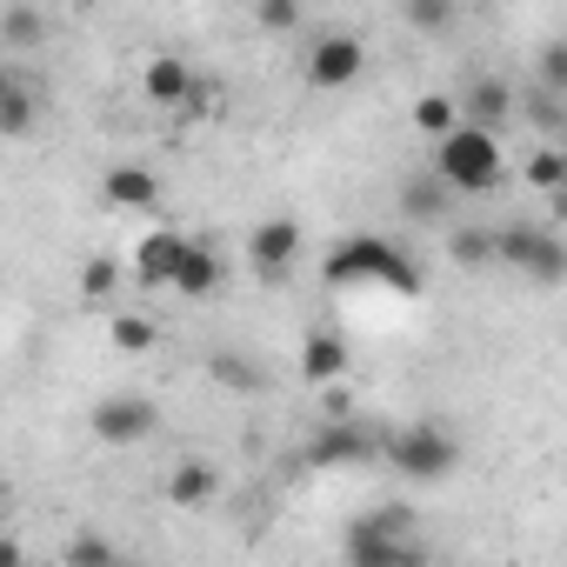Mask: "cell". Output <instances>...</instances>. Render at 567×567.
I'll return each mask as SVG.
<instances>
[{
    "mask_svg": "<svg viewBox=\"0 0 567 567\" xmlns=\"http://www.w3.org/2000/svg\"><path fill=\"white\" fill-rule=\"evenodd\" d=\"M254 21H260L267 34H288V28H301V8H295V0H260Z\"/></svg>",
    "mask_w": 567,
    "mask_h": 567,
    "instance_id": "30",
    "label": "cell"
},
{
    "mask_svg": "<svg viewBox=\"0 0 567 567\" xmlns=\"http://www.w3.org/2000/svg\"><path fill=\"white\" fill-rule=\"evenodd\" d=\"M181 254H187V234H174V227L141 234V240H134V274H141V288H174Z\"/></svg>",
    "mask_w": 567,
    "mask_h": 567,
    "instance_id": "11",
    "label": "cell"
},
{
    "mask_svg": "<svg viewBox=\"0 0 567 567\" xmlns=\"http://www.w3.org/2000/svg\"><path fill=\"white\" fill-rule=\"evenodd\" d=\"M207 374H214L227 394H267V368H260L254 354H240V348H214V354H207Z\"/></svg>",
    "mask_w": 567,
    "mask_h": 567,
    "instance_id": "16",
    "label": "cell"
},
{
    "mask_svg": "<svg viewBox=\"0 0 567 567\" xmlns=\"http://www.w3.org/2000/svg\"><path fill=\"white\" fill-rule=\"evenodd\" d=\"M154 341H161V334H154V321H141V315H121V321H114V348H121V354H147Z\"/></svg>",
    "mask_w": 567,
    "mask_h": 567,
    "instance_id": "27",
    "label": "cell"
},
{
    "mask_svg": "<svg viewBox=\"0 0 567 567\" xmlns=\"http://www.w3.org/2000/svg\"><path fill=\"white\" fill-rule=\"evenodd\" d=\"M361 461H374V434L354 421H334L308 441V467H361Z\"/></svg>",
    "mask_w": 567,
    "mask_h": 567,
    "instance_id": "10",
    "label": "cell"
},
{
    "mask_svg": "<svg viewBox=\"0 0 567 567\" xmlns=\"http://www.w3.org/2000/svg\"><path fill=\"white\" fill-rule=\"evenodd\" d=\"M8 87H14V74H8V68H0V94H8Z\"/></svg>",
    "mask_w": 567,
    "mask_h": 567,
    "instance_id": "32",
    "label": "cell"
},
{
    "mask_svg": "<svg viewBox=\"0 0 567 567\" xmlns=\"http://www.w3.org/2000/svg\"><path fill=\"white\" fill-rule=\"evenodd\" d=\"M447 194H487L501 187L507 161H501V141L481 134V127H454L447 141H434V167H427Z\"/></svg>",
    "mask_w": 567,
    "mask_h": 567,
    "instance_id": "3",
    "label": "cell"
},
{
    "mask_svg": "<svg viewBox=\"0 0 567 567\" xmlns=\"http://www.w3.org/2000/svg\"><path fill=\"white\" fill-rule=\"evenodd\" d=\"M68 567H121V554H114V540L101 534V527H81V534H68V554H61Z\"/></svg>",
    "mask_w": 567,
    "mask_h": 567,
    "instance_id": "20",
    "label": "cell"
},
{
    "mask_svg": "<svg viewBox=\"0 0 567 567\" xmlns=\"http://www.w3.org/2000/svg\"><path fill=\"white\" fill-rule=\"evenodd\" d=\"M321 280H328V288H348V280H388L394 295H421V267H414L394 240H381V234L341 240V247L321 260Z\"/></svg>",
    "mask_w": 567,
    "mask_h": 567,
    "instance_id": "2",
    "label": "cell"
},
{
    "mask_svg": "<svg viewBox=\"0 0 567 567\" xmlns=\"http://www.w3.org/2000/svg\"><path fill=\"white\" fill-rule=\"evenodd\" d=\"M527 121H534V127H547V134H560V121H567V107H560V94H547V87H534V94H527Z\"/></svg>",
    "mask_w": 567,
    "mask_h": 567,
    "instance_id": "29",
    "label": "cell"
},
{
    "mask_svg": "<svg viewBox=\"0 0 567 567\" xmlns=\"http://www.w3.org/2000/svg\"><path fill=\"white\" fill-rule=\"evenodd\" d=\"M401 214H408V220H447V214H454V194H447L434 174H408V181H401Z\"/></svg>",
    "mask_w": 567,
    "mask_h": 567,
    "instance_id": "18",
    "label": "cell"
},
{
    "mask_svg": "<svg viewBox=\"0 0 567 567\" xmlns=\"http://www.w3.org/2000/svg\"><path fill=\"white\" fill-rule=\"evenodd\" d=\"M388 461H394L408 481H447L454 461H461V447H454V434H447L441 421H414V427H401V434L388 441Z\"/></svg>",
    "mask_w": 567,
    "mask_h": 567,
    "instance_id": "4",
    "label": "cell"
},
{
    "mask_svg": "<svg viewBox=\"0 0 567 567\" xmlns=\"http://www.w3.org/2000/svg\"><path fill=\"white\" fill-rule=\"evenodd\" d=\"M220 280H227V260H220L207 240H187V254H181V267H174V288H181L187 301H207Z\"/></svg>",
    "mask_w": 567,
    "mask_h": 567,
    "instance_id": "13",
    "label": "cell"
},
{
    "mask_svg": "<svg viewBox=\"0 0 567 567\" xmlns=\"http://www.w3.org/2000/svg\"><path fill=\"white\" fill-rule=\"evenodd\" d=\"M527 181L547 187V194H560V187H567V154H560V147H540V154L527 161Z\"/></svg>",
    "mask_w": 567,
    "mask_h": 567,
    "instance_id": "25",
    "label": "cell"
},
{
    "mask_svg": "<svg viewBox=\"0 0 567 567\" xmlns=\"http://www.w3.org/2000/svg\"><path fill=\"white\" fill-rule=\"evenodd\" d=\"M0 501H8V481H0Z\"/></svg>",
    "mask_w": 567,
    "mask_h": 567,
    "instance_id": "33",
    "label": "cell"
},
{
    "mask_svg": "<svg viewBox=\"0 0 567 567\" xmlns=\"http://www.w3.org/2000/svg\"><path fill=\"white\" fill-rule=\"evenodd\" d=\"M34 121H41V94L28 81H14L8 94H0V134L21 141V134H34Z\"/></svg>",
    "mask_w": 567,
    "mask_h": 567,
    "instance_id": "19",
    "label": "cell"
},
{
    "mask_svg": "<svg viewBox=\"0 0 567 567\" xmlns=\"http://www.w3.org/2000/svg\"><path fill=\"white\" fill-rule=\"evenodd\" d=\"M414 127H421L427 141H447V134L461 127V114H454V94H421V101H414Z\"/></svg>",
    "mask_w": 567,
    "mask_h": 567,
    "instance_id": "21",
    "label": "cell"
},
{
    "mask_svg": "<svg viewBox=\"0 0 567 567\" xmlns=\"http://www.w3.org/2000/svg\"><path fill=\"white\" fill-rule=\"evenodd\" d=\"M348 567H427V547L414 534V514L408 507H368L361 520H348V540H341Z\"/></svg>",
    "mask_w": 567,
    "mask_h": 567,
    "instance_id": "1",
    "label": "cell"
},
{
    "mask_svg": "<svg viewBox=\"0 0 567 567\" xmlns=\"http://www.w3.org/2000/svg\"><path fill=\"white\" fill-rule=\"evenodd\" d=\"M494 260L520 267L527 280H540V288H554V280L567 274V247H560L547 227H534V220H514V227H501V234H494Z\"/></svg>",
    "mask_w": 567,
    "mask_h": 567,
    "instance_id": "5",
    "label": "cell"
},
{
    "mask_svg": "<svg viewBox=\"0 0 567 567\" xmlns=\"http://www.w3.org/2000/svg\"><path fill=\"white\" fill-rule=\"evenodd\" d=\"M514 107H520V101H514V87H507L501 74H481V81H474V87L454 101L461 127H481V134H494L501 121H514Z\"/></svg>",
    "mask_w": 567,
    "mask_h": 567,
    "instance_id": "9",
    "label": "cell"
},
{
    "mask_svg": "<svg viewBox=\"0 0 567 567\" xmlns=\"http://www.w3.org/2000/svg\"><path fill=\"white\" fill-rule=\"evenodd\" d=\"M220 494V467L214 461H181L174 474H167V501L174 507H207Z\"/></svg>",
    "mask_w": 567,
    "mask_h": 567,
    "instance_id": "17",
    "label": "cell"
},
{
    "mask_svg": "<svg viewBox=\"0 0 567 567\" xmlns=\"http://www.w3.org/2000/svg\"><path fill=\"white\" fill-rule=\"evenodd\" d=\"M361 68H368L361 34H321V41L308 48V87H321V94L354 87V81H361Z\"/></svg>",
    "mask_w": 567,
    "mask_h": 567,
    "instance_id": "8",
    "label": "cell"
},
{
    "mask_svg": "<svg viewBox=\"0 0 567 567\" xmlns=\"http://www.w3.org/2000/svg\"><path fill=\"white\" fill-rule=\"evenodd\" d=\"M295 260H301V220L295 214H267L254 234H247V267H254V280H288L295 274Z\"/></svg>",
    "mask_w": 567,
    "mask_h": 567,
    "instance_id": "6",
    "label": "cell"
},
{
    "mask_svg": "<svg viewBox=\"0 0 567 567\" xmlns=\"http://www.w3.org/2000/svg\"><path fill=\"white\" fill-rule=\"evenodd\" d=\"M101 194L114 200V207H127V214H147L154 200H161V181H154V167H107V181H101Z\"/></svg>",
    "mask_w": 567,
    "mask_h": 567,
    "instance_id": "14",
    "label": "cell"
},
{
    "mask_svg": "<svg viewBox=\"0 0 567 567\" xmlns=\"http://www.w3.org/2000/svg\"><path fill=\"white\" fill-rule=\"evenodd\" d=\"M87 427H94L101 447H141V441L161 427V408H154L147 394H107V401L87 414Z\"/></svg>",
    "mask_w": 567,
    "mask_h": 567,
    "instance_id": "7",
    "label": "cell"
},
{
    "mask_svg": "<svg viewBox=\"0 0 567 567\" xmlns=\"http://www.w3.org/2000/svg\"><path fill=\"white\" fill-rule=\"evenodd\" d=\"M540 87L547 94H567V41H547L540 48Z\"/></svg>",
    "mask_w": 567,
    "mask_h": 567,
    "instance_id": "28",
    "label": "cell"
},
{
    "mask_svg": "<svg viewBox=\"0 0 567 567\" xmlns=\"http://www.w3.org/2000/svg\"><path fill=\"white\" fill-rule=\"evenodd\" d=\"M447 254H454L461 267H494V234H487V227H454Z\"/></svg>",
    "mask_w": 567,
    "mask_h": 567,
    "instance_id": "24",
    "label": "cell"
},
{
    "mask_svg": "<svg viewBox=\"0 0 567 567\" xmlns=\"http://www.w3.org/2000/svg\"><path fill=\"white\" fill-rule=\"evenodd\" d=\"M121 567H134V560H121Z\"/></svg>",
    "mask_w": 567,
    "mask_h": 567,
    "instance_id": "34",
    "label": "cell"
},
{
    "mask_svg": "<svg viewBox=\"0 0 567 567\" xmlns=\"http://www.w3.org/2000/svg\"><path fill=\"white\" fill-rule=\"evenodd\" d=\"M0 567H28V547L14 534H0Z\"/></svg>",
    "mask_w": 567,
    "mask_h": 567,
    "instance_id": "31",
    "label": "cell"
},
{
    "mask_svg": "<svg viewBox=\"0 0 567 567\" xmlns=\"http://www.w3.org/2000/svg\"><path fill=\"white\" fill-rule=\"evenodd\" d=\"M0 41H8V48H41V41H48V14L8 8V14H0Z\"/></svg>",
    "mask_w": 567,
    "mask_h": 567,
    "instance_id": "22",
    "label": "cell"
},
{
    "mask_svg": "<svg viewBox=\"0 0 567 567\" xmlns=\"http://www.w3.org/2000/svg\"><path fill=\"white\" fill-rule=\"evenodd\" d=\"M121 288V260L114 254H94L87 267H81V301H107Z\"/></svg>",
    "mask_w": 567,
    "mask_h": 567,
    "instance_id": "23",
    "label": "cell"
},
{
    "mask_svg": "<svg viewBox=\"0 0 567 567\" xmlns=\"http://www.w3.org/2000/svg\"><path fill=\"white\" fill-rule=\"evenodd\" d=\"M141 94H147L154 107H187L200 87H194V68H187L181 54H154V61L141 68Z\"/></svg>",
    "mask_w": 567,
    "mask_h": 567,
    "instance_id": "12",
    "label": "cell"
},
{
    "mask_svg": "<svg viewBox=\"0 0 567 567\" xmlns=\"http://www.w3.org/2000/svg\"><path fill=\"white\" fill-rule=\"evenodd\" d=\"M341 374H348V341H341V334H308V341H301V381L334 388Z\"/></svg>",
    "mask_w": 567,
    "mask_h": 567,
    "instance_id": "15",
    "label": "cell"
},
{
    "mask_svg": "<svg viewBox=\"0 0 567 567\" xmlns=\"http://www.w3.org/2000/svg\"><path fill=\"white\" fill-rule=\"evenodd\" d=\"M408 28L414 34H441V28H454V8L447 0H408Z\"/></svg>",
    "mask_w": 567,
    "mask_h": 567,
    "instance_id": "26",
    "label": "cell"
}]
</instances>
